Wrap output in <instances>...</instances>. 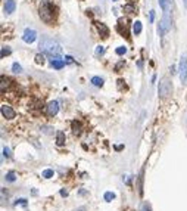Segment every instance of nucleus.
Listing matches in <instances>:
<instances>
[{
	"label": "nucleus",
	"mask_w": 187,
	"mask_h": 211,
	"mask_svg": "<svg viewBox=\"0 0 187 211\" xmlns=\"http://www.w3.org/2000/svg\"><path fill=\"white\" fill-rule=\"evenodd\" d=\"M38 47H40V52H41V53H44V55H47V56H52V58H55V59L62 53L61 45H59L57 42H55L53 39L47 37V35H43V37H41Z\"/></svg>",
	"instance_id": "nucleus-1"
},
{
	"label": "nucleus",
	"mask_w": 187,
	"mask_h": 211,
	"mask_svg": "<svg viewBox=\"0 0 187 211\" xmlns=\"http://www.w3.org/2000/svg\"><path fill=\"white\" fill-rule=\"evenodd\" d=\"M40 18H41V21H44L46 24H50L53 21V12H52V8L49 6V3L44 0L43 3L40 5Z\"/></svg>",
	"instance_id": "nucleus-2"
},
{
	"label": "nucleus",
	"mask_w": 187,
	"mask_h": 211,
	"mask_svg": "<svg viewBox=\"0 0 187 211\" xmlns=\"http://www.w3.org/2000/svg\"><path fill=\"white\" fill-rule=\"evenodd\" d=\"M171 93V83L166 77H164L159 83V96L161 98H166Z\"/></svg>",
	"instance_id": "nucleus-3"
},
{
	"label": "nucleus",
	"mask_w": 187,
	"mask_h": 211,
	"mask_svg": "<svg viewBox=\"0 0 187 211\" xmlns=\"http://www.w3.org/2000/svg\"><path fill=\"white\" fill-rule=\"evenodd\" d=\"M180 80L183 84L187 83V56H181L180 59Z\"/></svg>",
	"instance_id": "nucleus-4"
},
{
	"label": "nucleus",
	"mask_w": 187,
	"mask_h": 211,
	"mask_svg": "<svg viewBox=\"0 0 187 211\" xmlns=\"http://www.w3.org/2000/svg\"><path fill=\"white\" fill-rule=\"evenodd\" d=\"M35 39H37V33H35L34 30H30V28H27V30L24 31L22 40H24L25 43H33Z\"/></svg>",
	"instance_id": "nucleus-5"
},
{
	"label": "nucleus",
	"mask_w": 187,
	"mask_h": 211,
	"mask_svg": "<svg viewBox=\"0 0 187 211\" xmlns=\"http://www.w3.org/2000/svg\"><path fill=\"white\" fill-rule=\"evenodd\" d=\"M0 111H2V115H3L5 118H8V120H12V118H15V111L12 109L9 105H2Z\"/></svg>",
	"instance_id": "nucleus-6"
},
{
	"label": "nucleus",
	"mask_w": 187,
	"mask_h": 211,
	"mask_svg": "<svg viewBox=\"0 0 187 211\" xmlns=\"http://www.w3.org/2000/svg\"><path fill=\"white\" fill-rule=\"evenodd\" d=\"M59 111V103H57V100H53V102H50L49 105H47V112H49V115H56Z\"/></svg>",
	"instance_id": "nucleus-7"
},
{
	"label": "nucleus",
	"mask_w": 187,
	"mask_h": 211,
	"mask_svg": "<svg viewBox=\"0 0 187 211\" xmlns=\"http://www.w3.org/2000/svg\"><path fill=\"white\" fill-rule=\"evenodd\" d=\"M15 8H16V3H15V0H6L5 2V12L6 13H13L15 12Z\"/></svg>",
	"instance_id": "nucleus-8"
},
{
	"label": "nucleus",
	"mask_w": 187,
	"mask_h": 211,
	"mask_svg": "<svg viewBox=\"0 0 187 211\" xmlns=\"http://www.w3.org/2000/svg\"><path fill=\"white\" fill-rule=\"evenodd\" d=\"M65 61H62V59H52L50 61V65L55 68V69H61V68L65 67Z\"/></svg>",
	"instance_id": "nucleus-9"
},
{
	"label": "nucleus",
	"mask_w": 187,
	"mask_h": 211,
	"mask_svg": "<svg viewBox=\"0 0 187 211\" xmlns=\"http://www.w3.org/2000/svg\"><path fill=\"white\" fill-rule=\"evenodd\" d=\"M56 143L59 145V146L65 145V133L64 132H57L56 133Z\"/></svg>",
	"instance_id": "nucleus-10"
},
{
	"label": "nucleus",
	"mask_w": 187,
	"mask_h": 211,
	"mask_svg": "<svg viewBox=\"0 0 187 211\" xmlns=\"http://www.w3.org/2000/svg\"><path fill=\"white\" fill-rule=\"evenodd\" d=\"M97 30H99L100 35H103V37H106L108 34H109V30H108V27L105 25V24H97Z\"/></svg>",
	"instance_id": "nucleus-11"
},
{
	"label": "nucleus",
	"mask_w": 187,
	"mask_h": 211,
	"mask_svg": "<svg viewBox=\"0 0 187 211\" xmlns=\"http://www.w3.org/2000/svg\"><path fill=\"white\" fill-rule=\"evenodd\" d=\"M142 30H143V27H142V22H140V21H136V22L133 24V33L134 34H140Z\"/></svg>",
	"instance_id": "nucleus-12"
},
{
	"label": "nucleus",
	"mask_w": 187,
	"mask_h": 211,
	"mask_svg": "<svg viewBox=\"0 0 187 211\" xmlns=\"http://www.w3.org/2000/svg\"><path fill=\"white\" fill-rule=\"evenodd\" d=\"M91 83L96 86V87H102L103 86V78H100V77H93L91 78Z\"/></svg>",
	"instance_id": "nucleus-13"
},
{
	"label": "nucleus",
	"mask_w": 187,
	"mask_h": 211,
	"mask_svg": "<svg viewBox=\"0 0 187 211\" xmlns=\"http://www.w3.org/2000/svg\"><path fill=\"white\" fill-rule=\"evenodd\" d=\"M41 176H43L44 179H50L55 176V171L53 170H50V168H47V170H44L43 173H41Z\"/></svg>",
	"instance_id": "nucleus-14"
},
{
	"label": "nucleus",
	"mask_w": 187,
	"mask_h": 211,
	"mask_svg": "<svg viewBox=\"0 0 187 211\" xmlns=\"http://www.w3.org/2000/svg\"><path fill=\"white\" fill-rule=\"evenodd\" d=\"M103 198H105L106 202H110L112 199H115V193H113V192H106V193L103 195Z\"/></svg>",
	"instance_id": "nucleus-15"
},
{
	"label": "nucleus",
	"mask_w": 187,
	"mask_h": 211,
	"mask_svg": "<svg viewBox=\"0 0 187 211\" xmlns=\"http://www.w3.org/2000/svg\"><path fill=\"white\" fill-rule=\"evenodd\" d=\"M5 177H6V180H8V182H15V179H16V174H15V173H13V171H9V173H8V174H6V176H5Z\"/></svg>",
	"instance_id": "nucleus-16"
},
{
	"label": "nucleus",
	"mask_w": 187,
	"mask_h": 211,
	"mask_svg": "<svg viewBox=\"0 0 187 211\" xmlns=\"http://www.w3.org/2000/svg\"><path fill=\"white\" fill-rule=\"evenodd\" d=\"M11 47H8V46H5V47H2V58H5V56L11 55Z\"/></svg>",
	"instance_id": "nucleus-17"
},
{
	"label": "nucleus",
	"mask_w": 187,
	"mask_h": 211,
	"mask_svg": "<svg viewBox=\"0 0 187 211\" xmlns=\"http://www.w3.org/2000/svg\"><path fill=\"white\" fill-rule=\"evenodd\" d=\"M12 69H13V72H16V74L22 72V67L19 65V64H16V62H15V64L12 65Z\"/></svg>",
	"instance_id": "nucleus-18"
},
{
	"label": "nucleus",
	"mask_w": 187,
	"mask_h": 211,
	"mask_svg": "<svg viewBox=\"0 0 187 211\" xmlns=\"http://www.w3.org/2000/svg\"><path fill=\"white\" fill-rule=\"evenodd\" d=\"M115 52H116V55H124V53L127 52V47H125V46H120V47H116Z\"/></svg>",
	"instance_id": "nucleus-19"
},
{
	"label": "nucleus",
	"mask_w": 187,
	"mask_h": 211,
	"mask_svg": "<svg viewBox=\"0 0 187 211\" xmlns=\"http://www.w3.org/2000/svg\"><path fill=\"white\" fill-rule=\"evenodd\" d=\"M35 62H37V64H43V62H44V56L40 55V53H38V55H35Z\"/></svg>",
	"instance_id": "nucleus-20"
},
{
	"label": "nucleus",
	"mask_w": 187,
	"mask_h": 211,
	"mask_svg": "<svg viewBox=\"0 0 187 211\" xmlns=\"http://www.w3.org/2000/svg\"><path fill=\"white\" fill-rule=\"evenodd\" d=\"M159 6L162 8V11H166V9H168V5H166V0H159Z\"/></svg>",
	"instance_id": "nucleus-21"
},
{
	"label": "nucleus",
	"mask_w": 187,
	"mask_h": 211,
	"mask_svg": "<svg viewBox=\"0 0 187 211\" xmlns=\"http://www.w3.org/2000/svg\"><path fill=\"white\" fill-rule=\"evenodd\" d=\"M105 53V47L103 46H97V49H96V55H103Z\"/></svg>",
	"instance_id": "nucleus-22"
},
{
	"label": "nucleus",
	"mask_w": 187,
	"mask_h": 211,
	"mask_svg": "<svg viewBox=\"0 0 187 211\" xmlns=\"http://www.w3.org/2000/svg\"><path fill=\"white\" fill-rule=\"evenodd\" d=\"M124 11H127V12H130V13H131V12H134L136 9L133 8L131 5H127V6H124Z\"/></svg>",
	"instance_id": "nucleus-23"
},
{
	"label": "nucleus",
	"mask_w": 187,
	"mask_h": 211,
	"mask_svg": "<svg viewBox=\"0 0 187 211\" xmlns=\"http://www.w3.org/2000/svg\"><path fill=\"white\" fill-rule=\"evenodd\" d=\"M3 155H5V156H11V149L5 146V148H3Z\"/></svg>",
	"instance_id": "nucleus-24"
},
{
	"label": "nucleus",
	"mask_w": 187,
	"mask_h": 211,
	"mask_svg": "<svg viewBox=\"0 0 187 211\" xmlns=\"http://www.w3.org/2000/svg\"><path fill=\"white\" fill-rule=\"evenodd\" d=\"M16 205L18 204H22V205H27V199H24V198H21V199H16V202H15Z\"/></svg>",
	"instance_id": "nucleus-25"
},
{
	"label": "nucleus",
	"mask_w": 187,
	"mask_h": 211,
	"mask_svg": "<svg viewBox=\"0 0 187 211\" xmlns=\"http://www.w3.org/2000/svg\"><path fill=\"white\" fill-rule=\"evenodd\" d=\"M140 211H150V207H149L147 204H143V205H142V210H140Z\"/></svg>",
	"instance_id": "nucleus-26"
},
{
	"label": "nucleus",
	"mask_w": 187,
	"mask_h": 211,
	"mask_svg": "<svg viewBox=\"0 0 187 211\" xmlns=\"http://www.w3.org/2000/svg\"><path fill=\"white\" fill-rule=\"evenodd\" d=\"M149 19H150V22H153V19H155V11H150V13H149Z\"/></svg>",
	"instance_id": "nucleus-27"
},
{
	"label": "nucleus",
	"mask_w": 187,
	"mask_h": 211,
	"mask_svg": "<svg viewBox=\"0 0 187 211\" xmlns=\"http://www.w3.org/2000/svg\"><path fill=\"white\" fill-rule=\"evenodd\" d=\"M65 62L66 64H71V62H72V58H71V56H65Z\"/></svg>",
	"instance_id": "nucleus-28"
},
{
	"label": "nucleus",
	"mask_w": 187,
	"mask_h": 211,
	"mask_svg": "<svg viewBox=\"0 0 187 211\" xmlns=\"http://www.w3.org/2000/svg\"><path fill=\"white\" fill-rule=\"evenodd\" d=\"M77 211H86V210H84V208H80V210H77Z\"/></svg>",
	"instance_id": "nucleus-29"
},
{
	"label": "nucleus",
	"mask_w": 187,
	"mask_h": 211,
	"mask_svg": "<svg viewBox=\"0 0 187 211\" xmlns=\"http://www.w3.org/2000/svg\"><path fill=\"white\" fill-rule=\"evenodd\" d=\"M184 5H186V8H187V0H184Z\"/></svg>",
	"instance_id": "nucleus-30"
},
{
	"label": "nucleus",
	"mask_w": 187,
	"mask_h": 211,
	"mask_svg": "<svg viewBox=\"0 0 187 211\" xmlns=\"http://www.w3.org/2000/svg\"><path fill=\"white\" fill-rule=\"evenodd\" d=\"M113 2H116V0H113Z\"/></svg>",
	"instance_id": "nucleus-31"
}]
</instances>
